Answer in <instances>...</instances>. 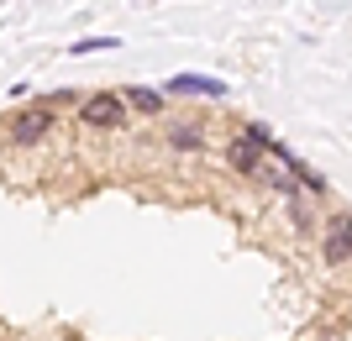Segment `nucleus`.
I'll return each instance as SVG.
<instances>
[{
    "instance_id": "5",
    "label": "nucleus",
    "mask_w": 352,
    "mask_h": 341,
    "mask_svg": "<svg viewBox=\"0 0 352 341\" xmlns=\"http://www.w3.org/2000/svg\"><path fill=\"white\" fill-rule=\"evenodd\" d=\"M226 163H232L236 174H252V178H258V168H263V148H252L248 137H236L232 148H226Z\"/></svg>"
},
{
    "instance_id": "2",
    "label": "nucleus",
    "mask_w": 352,
    "mask_h": 341,
    "mask_svg": "<svg viewBox=\"0 0 352 341\" xmlns=\"http://www.w3.org/2000/svg\"><path fill=\"white\" fill-rule=\"evenodd\" d=\"M79 121L89 132H121L126 126V100L121 95H89V100H79Z\"/></svg>"
},
{
    "instance_id": "9",
    "label": "nucleus",
    "mask_w": 352,
    "mask_h": 341,
    "mask_svg": "<svg viewBox=\"0 0 352 341\" xmlns=\"http://www.w3.org/2000/svg\"><path fill=\"white\" fill-rule=\"evenodd\" d=\"M105 47H121V43H116V37H79L69 53H74V58H85V53H105Z\"/></svg>"
},
{
    "instance_id": "10",
    "label": "nucleus",
    "mask_w": 352,
    "mask_h": 341,
    "mask_svg": "<svg viewBox=\"0 0 352 341\" xmlns=\"http://www.w3.org/2000/svg\"><path fill=\"white\" fill-rule=\"evenodd\" d=\"M43 105H47V110H58V105H79V95H74V89H53V95H43Z\"/></svg>"
},
{
    "instance_id": "6",
    "label": "nucleus",
    "mask_w": 352,
    "mask_h": 341,
    "mask_svg": "<svg viewBox=\"0 0 352 341\" xmlns=\"http://www.w3.org/2000/svg\"><path fill=\"white\" fill-rule=\"evenodd\" d=\"M121 100L132 105V110H142V116H158V110H163V100H168V95H163V89H147V84H137V89H126Z\"/></svg>"
},
{
    "instance_id": "8",
    "label": "nucleus",
    "mask_w": 352,
    "mask_h": 341,
    "mask_svg": "<svg viewBox=\"0 0 352 341\" xmlns=\"http://www.w3.org/2000/svg\"><path fill=\"white\" fill-rule=\"evenodd\" d=\"M258 178H263L268 189H279V194H300V184H294V174H279L274 163H263L258 168Z\"/></svg>"
},
{
    "instance_id": "11",
    "label": "nucleus",
    "mask_w": 352,
    "mask_h": 341,
    "mask_svg": "<svg viewBox=\"0 0 352 341\" xmlns=\"http://www.w3.org/2000/svg\"><path fill=\"white\" fill-rule=\"evenodd\" d=\"M289 215H294V226H310V205L300 200V194H294V210H289Z\"/></svg>"
},
{
    "instance_id": "1",
    "label": "nucleus",
    "mask_w": 352,
    "mask_h": 341,
    "mask_svg": "<svg viewBox=\"0 0 352 341\" xmlns=\"http://www.w3.org/2000/svg\"><path fill=\"white\" fill-rule=\"evenodd\" d=\"M53 126H58V110H47V105L37 100V105H27V110H16V116H11L6 142H11V148H37Z\"/></svg>"
},
{
    "instance_id": "7",
    "label": "nucleus",
    "mask_w": 352,
    "mask_h": 341,
    "mask_svg": "<svg viewBox=\"0 0 352 341\" xmlns=\"http://www.w3.org/2000/svg\"><path fill=\"white\" fill-rule=\"evenodd\" d=\"M168 148L200 152V148H206V132H200V126H168Z\"/></svg>"
},
{
    "instance_id": "3",
    "label": "nucleus",
    "mask_w": 352,
    "mask_h": 341,
    "mask_svg": "<svg viewBox=\"0 0 352 341\" xmlns=\"http://www.w3.org/2000/svg\"><path fill=\"white\" fill-rule=\"evenodd\" d=\"M321 257H326L331 268H347V263H352V215H347V210L326 221V237H321Z\"/></svg>"
},
{
    "instance_id": "4",
    "label": "nucleus",
    "mask_w": 352,
    "mask_h": 341,
    "mask_svg": "<svg viewBox=\"0 0 352 341\" xmlns=\"http://www.w3.org/2000/svg\"><path fill=\"white\" fill-rule=\"evenodd\" d=\"M226 79H210V74H174L168 84H163V95H179V100H190V95H200V100H221L226 95Z\"/></svg>"
}]
</instances>
